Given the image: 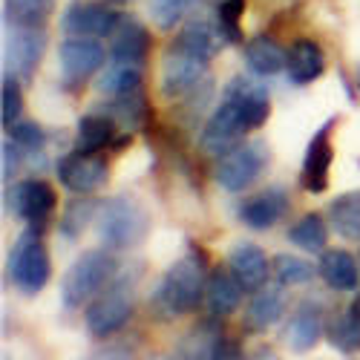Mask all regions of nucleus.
Segmentation results:
<instances>
[{
	"label": "nucleus",
	"mask_w": 360,
	"mask_h": 360,
	"mask_svg": "<svg viewBox=\"0 0 360 360\" xmlns=\"http://www.w3.org/2000/svg\"><path fill=\"white\" fill-rule=\"evenodd\" d=\"M317 274L335 291H357L360 288V259L343 248H326L317 259Z\"/></svg>",
	"instance_id": "nucleus-22"
},
{
	"label": "nucleus",
	"mask_w": 360,
	"mask_h": 360,
	"mask_svg": "<svg viewBox=\"0 0 360 360\" xmlns=\"http://www.w3.org/2000/svg\"><path fill=\"white\" fill-rule=\"evenodd\" d=\"M20 78L15 75H4V89H0V122L9 130L15 122H20V112H23V96H20Z\"/></svg>",
	"instance_id": "nucleus-36"
},
{
	"label": "nucleus",
	"mask_w": 360,
	"mask_h": 360,
	"mask_svg": "<svg viewBox=\"0 0 360 360\" xmlns=\"http://www.w3.org/2000/svg\"><path fill=\"white\" fill-rule=\"evenodd\" d=\"M285 285L274 283V285H262L254 291L251 303L245 309V328L254 335H262L265 328H271L283 314H285Z\"/></svg>",
	"instance_id": "nucleus-23"
},
{
	"label": "nucleus",
	"mask_w": 360,
	"mask_h": 360,
	"mask_svg": "<svg viewBox=\"0 0 360 360\" xmlns=\"http://www.w3.org/2000/svg\"><path fill=\"white\" fill-rule=\"evenodd\" d=\"M335 124H338V115L326 118L306 144L303 167H300V185L309 193H323L328 188V170H332V159H335V144H332Z\"/></svg>",
	"instance_id": "nucleus-12"
},
{
	"label": "nucleus",
	"mask_w": 360,
	"mask_h": 360,
	"mask_svg": "<svg viewBox=\"0 0 360 360\" xmlns=\"http://www.w3.org/2000/svg\"><path fill=\"white\" fill-rule=\"evenodd\" d=\"M144 67H133V64H118V61H110V67L101 72L98 78V93L107 96V98H118V96H127V93H136V89H144L141 75Z\"/></svg>",
	"instance_id": "nucleus-30"
},
{
	"label": "nucleus",
	"mask_w": 360,
	"mask_h": 360,
	"mask_svg": "<svg viewBox=\"0 0 360 360\" xmlns=\"http://www.w3.org/2000/svg\"><path fill=\"white\" fill-rule=\"evenodd\" d=\"M46 49L44 29H12L6 41V72L15 78H32Z\"/></svg>",
	"instance_id": "nucleus-17"
},
{
	"label": "nucleus",
	"mask_w": 360,
	"mask_h": 360,
	"mask_svg": "<svg viewBox=\"0 0 360 360\" xmlns=\"http://www.w3.org/2000/svg\"><path fill=\"white\" fill-rule=\"evenodd\" d=\"M58 182H61L70 193L75 196H89L107 185L110 179V165L101 153H84V150H72V153L61 156L55 165Z\"/></svg>",
	"instance_id": "nucleus-9"
},
{
	"label": "nucleus",
	"mask_w": 360,
	"mask_h": 360,
	"mask_svg": "<svg viewBox=\"0 0 360 360\" xmlns=\"http://www.w3.org/2000/svg\"><path fill=\"white\" fill-rule=\"evenodd\" d=\"M98 207H101V202H96V199L75 196V199L64 207L61 219H58V233H61L64 239H70V243H72V239H78V236L86 231V225L98 217Z\"/></svg>",
	"instance_id": "nucleus-31"
},
{
	"label": "nucleus",
	"mask_w": 360,
	"mask_h": 360,
	"mask_svg": "<svg viewBox=\"0 0 360 360\" xmlns=\"http://www.w3.org/2000/svg\"><path fill=\"white\" fill-rule=\"evenodd\" d=\"M328 225L320 214H303L291 228H288V243H294L300 251L309 254H323L328 243Z\"/></svg>",
	"instance_id": "nucleus-29"
},
{
	"label": "nucleus",
	"mask_w": 360,
	"mask_h": 360,
	"mask_svg": "<svg viewBox=\"0 0 360 360\" xmlns=\"http://www.w3.org/2000/svg\"><path fill=\"white\" fill-rule=\"evenodd\" d=\"M314 274H317V268L303 257L277 254L271 259V277L280 285H306V283H311Z\"/></svg>",
	"instance_id": "nucleus-32"
},
{
	"label": "nucleus",
	"mask_w": 360,
	"mask_h": 360,
	"mask_svg": "<svg viewBox=\"0 0 360 360\" xmlns=\"http://www.w3.org/2000/svg\"><path fill=\"white\" fill-rule=\"evenodd\" d=\"M349 309H352V311L360 317V288H357V294H354V300H352V306H349Z\"/></svg>",
	"instance_id": "nucleus-42"
},
{
	"label": "nucleus",
	"mask_w": 360,
	"mask_h": 360,
	"mask_svg": "<svg viewBox=\"0 0 360 360\" xmlns=\"http://www.w3.org/2000/svg\"><path fill=\"white\" fill-rule=\"evenodd\" d=\"M150 32L147 26L136 18H122V23L115 26V32L110 35V61L118 64H133V67H144L147 55H150Z\"/></svg>",
	"instance_id": "nucleus-19"
},
{
	"label": "nucleus",
	"mask_w": 360,
	"mask_h": 360,
	"mask_svg": "<svg viewBox=\"0 0 360 360\" xmlns=\"http://www.w3.org/2000/svg\"><path fill=\"white\" fill-rule=\"evenodd\" d=\"M245 133H251V124H248L243 107H239L231 96L222 93L219 107L211 112V118H207L205 127H202L199 147L207 156H225L236 144H243Z\"/></svg>",
	"instance_id": "nucleus-7"
},
{
	"label": "nucleus",
	"mask_w": 360,
	"mask_h": 360,
	"mask_svg": "<svg viewBox=\"0 0 360 360\" xmlns=\"http://www.w3.org/2000/svg\"><path fill=\"white\" fill-rule=\"evenodd\" d=\"M104 46L98 38H75L67 35L58 46V64H61V75L67 84H84L86 78H93L104 67Z\"/></svg>",
	"instance_id": "nucleus-13"
},
{
	"label": "nucleus",
	"mask_w": 360,
	"mask_h": 360,
	"mask_svg": "<svg viewBox=\"0 0 360 360\" xmlns=\"http://www.w3.org/2000/svg\"><path fill=\"white\" fill-rule=\"evenodd\" d=\"M245 12V0H219L217 4V32L228 44H243V32H239V20Z\"/></svg>",
	"instance_id": "nucleus-34"
},
{
	"label": "nucleus",
	"mask_w": 360,
	"mask_h": 360,
	"mask_svg": "<svg viewBox=\"0 0 360 360\" xmlns=\"http://www.w3.org/2000/svg\"><path fill=\"white\" fill-rule=\"evenodd\" d=\"M288 207H291L288 191L280 185H271V188L248 196L243 205H239V219H243V225L251 231H268L288 214Z\"/></svg>",
	"instance_id": "nucleus-15"
},
{
	"label": "nucleus",
	"mask_w": 360,
	"mask_h": 360,
	"mask_svg": "<svg viewBox=\"0 0 360 360\" xmlns=\"http://www.w3.org/2000/svg\"><path fill=\"white\" fill-rule=\"evenodd\" d=\"M55 205H58L55 188L49 182H44V179H23V182H18L6 191L9 211L18 219L38 225V228H44V222L55 214Z\"/></svg>",
	"instance_id": "nucleus-11"
},
{
	"label": "nucleus",
	"mask_w": 360,
	"mask_h": 360,
	"mask_svg": "<svg viewBox=\"0 0 360 360\" xmlns=\"http://www.w3.org/2000/svg\"><path fill=\"white\" fill-rule=\"evenodd\" d=\"M219 317L211 320H199L191 332L179 340L176 349V360H222L228 352V338H225V328L217 323Z\"/></svg>",
	"instance_id": "nucleus-16"
},
{
	"label": "nucleus",
	"mask_w": 360,
	"mask_h": 360,
	"mask_svg": "<svg viewBox=\"0 0 360 360\" xmlns=\"http://www.w3.org/2000/svg\"><path fill=\"white\" fill-rule=\"evenodd\" d=\"M326 340L340 354H357L360 352V317L352 309L332 314L326 320Z\"/></svg>",
	"instance_id": "nucleus-28"
},
{
	"label": "nucleus",
	"mask_w": 360,
	"mask_h": 360,
	"mask_svg": "<svg viewBox=\"0 0 360 360\" xmlns=\"http://www.w3.org/2000/svg\"><path fill=\"white\" fill-rule=\"evenodd\" d=\"M225 265L233 271V277L243 283L245 291H257L268 283L271 277V259L265 257V251L257 245V243H233L228 257H225Z\"/></svg>",
	"instance_id": "nucleus-18"
},
{
	"label": "nucleus",
	"mask_w": 360,
	"mask_h": 360,
	"mask_svg": "<svg viewBox=\"0 0 360 360\" xmlns=\"http://www.w3.org/2000/svg\"><path fill=\"white\" fill-rule=\"evenodd\" d=\"M243 55H245L248 70H251L254 75H259V78H271V75H277V72H285L288 49H285L277 38H271V35H254V38L245 44Z\"/></svg>",
	"instance_id": "nucleus-24"
},
{
	"label": "nucleus",
	"mask_w": 360,
	"mask_h": 360,
	"mask_svg": "<svg viewBox=\"0 0 360 360\" xmlns=\"http://www.w3.org/2000/svg\"><path fill=\"white\" fill-rule=\"evenodd\" d=\"M219 41L222 35L217 32V26H207L202 20L188 23L162 58V96L173 101L193 96L199 86H205L207 64L217 55Z\"/></svg>",
	"instance_id": "nucleus-1"
},
{
	"label": "nucleus",
	"mask_w": 360,
	"mask_h": 360,
	"mask_svg": "<svg viewBox=\"0 0 360 360\" xmlns=\"http://www.w3.org/2000/svg\"><path fill=\"white\" fill-rule=\"evenodd\" d=\"M115 141V118L110 112H86L75 124V150L84 153H101Z\"/></svg>",
	"instance_id": "nucleus-25"
},
{
	"label": "nucleus",
	"mask_w": 360,
	"mask_h": 360,
	"mask_svg": "<svg viewBox=\"0 0 360 360\" xmlns=\"http://www.w3.org/2000/svg\"><path fill=\"white\" fill-rule=\"evenodd\" d=\"M107 4H112V6H124V4H130V0H107Z\"/></svg>",
	"instance_id": "nucleus-43"
},
{
	"label": "nucleus",
	"mask_w": 360,
	"mask_h": 360,
	"mask_svg": "<svg viewBox=\"0 0 360 360\" xmlns=\"http://www.w3.org/2000/svg\"><path fill=\"white\" fill-rule=\"evenodd\" d=\"M122 18L124 15L107 0H78V4H70L61 15V29L64 35L75 38H107L115 32Z\"/></svg>",
	"instance_id": "nucleus-10"
},
{
	"label": "nucleus",
	"mask_w": 360,
	"mask_h": 360,
	"mask_svg": "<svg viewBox=\"0 0 360 360\" xmlns=\"http://www.w3.org/2000/svg\"><path fill=\"white\" fill-rule=\"evenodd\" d=\"M55 0H4V18L12 29H44Z\"/></svg>",
	"instance_id": "nucleus-27"
},
{
	"label": "nucleus",
	"mask_w": 360,
	"mask_h": 360,
	"mask_svg": "<svg viewBox=\"0 0 360 360\" xmlns=\"http://www.w3.org/2000/svg\"><path fill=\"white\" fill-rule=\"evenodd\" d=\"M251 360H280V357H277V352H274V349H259Z\"/></svg>",
	"instance_id": "nucleus-40"
},
{
	"label": "nucleus",
	"mask_w": 360,
	"mask_h": 360,
	"mask_svg": "<svg viewBox=\"0 0 360 360\" xmlns=\"http://www.w3.org/2000/svg\"><path fill=\"white\" fill-rule=\"evenodd\" d=\"M323 335H326V317H323V306L317 300H303V303L291 311V317L283 328V340L297 354L311 352Z\"/></svg>",
	"instance_id": "nucleus-14"
},
{
	"label": "nucleus",
	"mask_w": 360,
	"mask_h": 360,
	"mask_svg": "<svg viewBox=\"0 0 360 360\" xmlns=\"http://www.w3.org/2000/svg\"><path fill=\"white\" fill-rule=\"evenodd\" d=\"M323 72H326V52L320 49V44L311 38H297L288 46V58H285L288 81L297 86H306L314 84Z\"/></svg>",
	"instance_id": "nucleus-21"
},
{
	"label": "nucleus",
	"mask_w": 360,
	"mask_h": 360,
	"mask_svg": "<svg viewBox=\"0 0 360 360\" xmlns=\"http://www.w3.org/2000/svg\"><path fill=\"white\" fill-rule=\"evenodd\" d=\"M20 153H23V150L6 136V139H4V182H9V179L18 173V167H20Z\"/></svg>",
	"instance_id": "nucleus-38"
},
{
	"label": "nucleus",
	"mask_w": 360,
	"mask_h": 360,
	"mask_svg": "<svg viewBox=\"0 0 360 360\" xmlns=\"http://www.w3.org/2000/svg\"><path fill=\"white\" fill-rule=\"evenodd\" d=\"M326 217L338 236L349 239V243H360V188L335 196L326 207Z\"/></svg>",
	"instance_id": "nucleus-26"
},
{
	"label": "nucleus",
	"mask_w": 360,
	"mask_h": 360,
	"mask_svg": "<svg viewBox=\"0 0 360 360\" xmlns=\"http://www.w3.org/2000/svg\"><path fill=\"white\" fill-rule=\"evenodd\" d=\"M86 360H133V354L127 349H122V346H107V349H101L96 354H89Z\"/></svg>",
	"instance_id": "nucleus-39"
},
{
	"label": "nucleus",
	"mask_w": 360,
	"mask_h": 360,
	"mask_svg": "<svg viewBox=\"0 0 360 360\" xmlns=\"http://www.w3.org/2000/svg\"><path fill=\"white\" fill-rule=\"evenodd\" d=\"M222 360H243V354H239V349H236V346H233V343H231V346H228V352H225V357H222Z\"/></svg>",
	"instance_id": "nucleus-41"
},
{
	"label": "nucleus",
	"mask_w": 360,
	"mask_h": 360,
	"mask_svg": "<svg viewBox=\"0 0 360 360\" xmlns=\"http://www.w3.org/2000/svg\"><path fill=\"white\" fill-rule=\"evenodd\" d=\"M115 271H118V265H115V259H112L110 251H104V248L84 251L67 268V274L61 280V303L67 309L89 306L112 283Z\"/></svg>",
	"instance_id": "nucleus-5"
},
{
	"label": "nucleus",
	"mask_w": 360,
	"mask_h": 360,
	"mask_svg": "<svg viewBox=\"0 0 360 360\" xmlns=\"http://www.w3.org/2000/svg\"><path fill=\"white\" fill-rule=\"evenodd\" d=\"M6 277L26 297H35L46 288L52 277V259L38 225H29L12 243V251L6 259Z\"/></svg>",
	"instance_id": "nucleus-4"
},
{
	"label": "nucleus",
	"mask_w": 360,
	"mask_h": 360,
	"mask_svg": "<svg viewBox=\"0 0 360 360\" xmlns=\"http://www.w3.org/2000/svg\"><path fill=\"white\" fill-rule=\"evenodd\" d=\"M9 139L23 150L29 156H41L44 147H46V133L38 122H15L9 130Z\"/></svg>",
	"instance_id": "nucleus-35"
},
{
	"label": "nucleus",
	"mask_w": 360,
	"mask_h": 360,
	"mask_svg": "<svg viewBox=\"0 0 360 360\" xmlns=\"http://www.w3.org/2000/svg\"><path fill=\"white\" fill-rule=\"evenodd\" d=\"M207 274L211 271H207L205 254L191 245V251L185 257H179L162 274L153 291V309L162 317H182L196 311V306L205 303Z\"/></svg>",
	"instance_id": "nucleus-2"
},
{
	"label": "nucleus",
	"mask_w": 360,
	"mask_h": 360,
	"mask_svg": "<svg viewBox=\"0 0 360 360\" xmlns=\"http://www.w3.org/2000/svg\"><path fill=\"white\" fill-rule=\"evenodd\" d=\"M243 283L233 277V271L225 268H211L207 274V288H205V309L211 317H231L239 303H243Z\"/></svg>",
	"instance_id": "nucleus-20"
},
{
	"label": "nucleus",
	"mask_w": 360,
	"mask_h": 360,
	"mask_svg": "<svg viewBox=\"0 0 360 360\" xmlns=\"http://www.w3.org/2000/svg\"><path fill=\"white\" fill-rule=\"evenodd\" d=\"M268 162H271V153H268L265 141H243V144H236L231 153L219 156L214 176L222 191L243 193L262 176Z\"/></svg>",
	"instance_id": "nucleus-6"
},
{
	"label": "nucleus",
	"mask_w": 360,
	"mask_h": 360,
	"mask_svg": "<svg viewBox=\"0 0 360 360\" xmlns=\"http://www.w3.org/2000/svg\"><path fill=\"white\" fill-rule=\"evenodd\" d=\"M98 236L101 243L112 251H127L141 245L150 233V214L144 211V205L127 193H118L101 202L98 207Z\"/></svg>",
	"instance_id": "nucleus-3"
},
{
	"label": "nucleus",
	"mask_w": 360,
	"mask_h": 360,
	"mask_svg": "<svg viewBox=\"0 0 360 360\" xmlns=\"http://www.w3.org/2000/svg\"><path fill=\"white\" fill-rule=\"evenodd\" d=\"M107 112L115 118L118 124H124L127 130H139V127L147 122V98H144V89H136V93L110 98Z\"/></svg>",
	"instance_id": "nucleus-33"
},
{
	"label": "nucleus",
	"mask_w": 360,
	"mask_h": 360,
	"mask_svg": "<svg viewBox=\"0 0 360 360\" xmlns=\"http://www.w3.org/2000/svg\"><path fill=\"white\" fill-rule=\"evenodd\" d=\"M193 4L196 0H150V18L159 29H173L176 23H182Z\"/></svg>",
	"instance_id": "nucleus-37"
},
{
	"label": "nucleus",
	"mask_w": 360,
	"mask_h": 360,
	"mask_svg": "<svg viewBox=\"0 0 360 360\" xmlns=\"http://www.w3.org/2000/svg\"><path fill=\"white\" fill-rule=\"evenodd\" d=\"M133 317V291L124 283H110L84 311V323L93 338H110L130 323Z\"/></svg>",
	"instance_id": "nucleus-8"
}]
</instances>
